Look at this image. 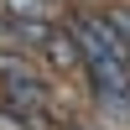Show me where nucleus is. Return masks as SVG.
Segmentation results:
<instances>
[{"label": "nucleus", "mask_w": 130, "mask_h": 130, "mask_svg": "<svg viewBox=\"0 0 130 130\" xmlns=\"http://www.w3.org/2000/svg\"><path fill=\"white\" fill-rule=\"evenodd\" d=\"M68 31H73V42H78V52H83V68H89V62H115V68H130V47L115 37V26H109L104 16H78Z\"/></svg>", "instance_id": "nucleus-1"}, {"label": "nucleus", "mask_w": 130, "mask_h": 130, "mask_svg": "<svg viewBox=\"0 0 130 130\" xmlns=\"http://www.w3.org/2000/svg\"><path fill=\"white\" fill-rule=\"evenodd\" d=\"M37 52L52 62V68H83V52H78V42H73V31H68V26H52V31H47V42H42Z\"/></svg>", "instance_id": "nucleus-2"}, {"label": "nucleus", "mask_w": 130, "mask_h": 130, "mask_svg": "<svg viewBox=\"0 0 130 130\" xmlns=\"http://www.w3.org/2000/svg\"><path fill=\"white\" fill-rule=\"evenodd\" d=\"M10 21H52V0H0Z\"/></svg>", "instance_id": "nucleus-3"}, {"label": "nucleus", "mask_w": 130, "mask_h": 130, "mask_svg": "<svg viewBox=\"0 0 130 130\" xmlns=\"http://www.w3.org/2000/svg\"><path fill=\"white\" fill-rule=\"evenodd\" d=\"M104 21H109V26H115V37H120L125 47H130V5H115V10H109Z\"/></svg>", "instance_id": "nucleus-4"}]
</instances>
